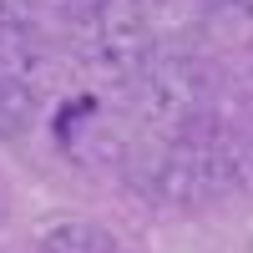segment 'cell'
Segmentation results:
<instances>
[{
    "instance_id": "cell-5",
    "label": "cell",
    "mask_w": 253,
    "mask_h": 253,
    "mask_svg": "<svg viewBox=\"0 0 253 253\" xmlns=\"http://www.w3.org/2000/svg\"><path fill=\"white\" fill-rule=\"evenodd\" d=\"M36 253H126V248H122L101 223H81V218H71V223L46 228V238H41Z\"/></svg>"
},
{
    "instance_id": "cell-2",
    "label": "cell",
    "mask_w": 253,
    "mask_h": 253,
    "mask_svg": "<svg viewBox=\"0 0 253 253\" xmlns=\"http://www.w3.org/2000/svg\"><path fill=\"white\" fill-rule=\"evenodd\" d=\"M137 96L157 126H182L213 101V66L193 51H152L137 71Z\"/></svg>"
},
{
    "instance_id": "cell-1",
    "label": "cell",
    "mask_w": 253,
    "mask_h": 253,
    "mask_svg": "<svg viewBox=\"0 0 253 253\" xmlns=\"http://www.w3.org/2000/svg\"><path fill=\"white\" fill-rule=\"evenodd\" d=\"M81 51L96 71H107L117 81H137V71L152 61V26L147 10L132 0H96L81 15Z\"/></svg>"
},
{
    "instance_id": "cell-4",
    "label": "cell",
    "mask_w": 253,
    "mask_h": 253,
    "mask_svg": "<svg viewBox=\"0 0 253 253\" xmlns=\"http://www.w3.org/2000/svg\"><path fill=\"white\" fill-rule=\"evenodd\" d=\"M36 117H41V101L31 91V81L0 76V142H26Z\"/></svg>"
},
{
    "instance_id": "cell-6",
    "label": "cell",
    "mask_w": 253,
    "mask_h": 253,
    "mask_svg": "<svg viewBox=\"0 0 253 253\" xmlns=\"http://www.w3.org/2000/svg\"><path fill=\"white\" fill-rule=\"evenodd\" d=\"M238 142V162H243V182L253 187V96H248V107H243V126L233 132Z\"/></svg>"
},
{
    "instance_id": "cell-3",
    "label": "cell",
    "mask_w": 253,
    "mask_h": 253,
    "mask_svg": "<svg viewBox=\"0 0 253 253\" xmlns=\"http://www.w3.org/2000/svg\"><path fill=\"white\" fill-rule=\"evenodd\" d=\"M203 36L218 51H248L253 46V0H213L203 10Z\"/></svg>"
},
{
    "instance_id": "cell-7",
    "label": "cell",
    "mask_w": 253,
    "mask_h": 253,
    "mask_svg": "<svg viewBox=\"0 0 253 253\" xmlns=\"http://www.w3.org/2000/svg\"><path fill=\"white\" fill-rule=\"evenodd\" d=\"M132 5H142V10H147V5H162V0H132Z\"/></svg>"
}]
</instances>
